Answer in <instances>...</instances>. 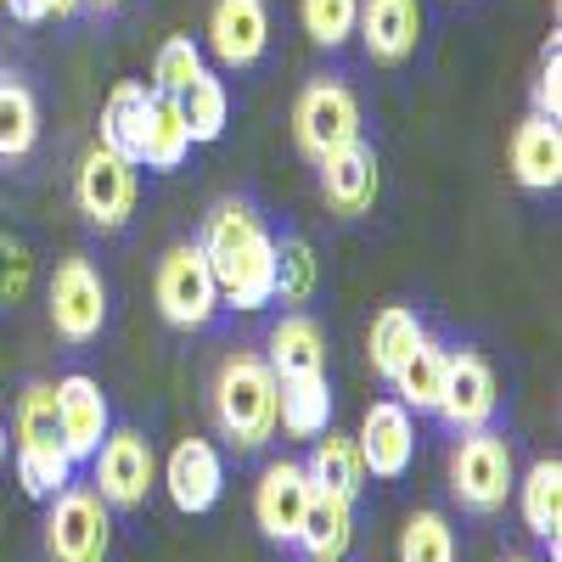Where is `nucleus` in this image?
I'll list each match as a JSON object with an SVG mask.
<instances>
[{
	"mask_svg": "<svg viewBox=\"0 0 562 562\" xmlns=\"http://www.w3.org/2000/svg\"><path fill=\"white\" fill-rule=\"evenodd\" d=\"M198 248L209 259L220 304L243 310V315L276 304V237H270V225L259 220V209L248 198L214 203L209 220H203Z\"/></svg>",
	"mask_w": 562,
	"mask_h": 562,
	"instance_id": "nucleus-1",
	"label": "nucleus"
},
{
	"mask_svg": "<svg viewBox=\"0 0 562 562\" xmlns=\"http://www.w3.org/2000/svg\"><path fill=\"white\" fill-rule=\"evenodd\" d=\"M276 400H281V378L259 349H237L220 360L209 405H214L220 434L237 450H265L276 439Z\"/></svg>",
	"mask_w": 562,
	"mask_h": 562,
	"instance_id": "nucleus-2",
	"label": "nucleus"
},
{
	"mask_svg": "<svg viewBox=\"0 0 562 562\" xmlns=\"http://www.w3.org/2000/svg\"><path fill=\"white\" fill-rule=\"evenodd\" d=\"M18 484L34 501H52L57 490L74 484V456L63 445V422H57V389L52 383H29L18 394Z\"/></svg>",
	"mask_w": 562,
	"mask_h": 562,
	"instance_id": "nucleus-3",
	"label": "nucleus"
},
{
	"mask_svg": "<svg viewBox=\"0 0 562 562\" xmlns=\"http://www.w3.org/2000/svg\"><path fill=\"white\" fill-rule=\"evenodd\" d=\"M512 484H518V461H512V439L506 434L473 428V434L456 439V450H450V495L467 512H479V518L501 512L512 501Z\"/></svg>",
	"mask_w": 562,
	"mask_h": 562,
	"instance_id": "nucleus-4",
	"label": "nucleus"
},
{
	"mask_svg": "<svg viewBox=\"0 0 562 562\" xmlns=\"http://www.w3.org/2000/svg\"><path fill=\"white\" fill-rule=\"evenodd\" d=\"M108 551H113V506L85 484L57 490L52 512H45V557L52 562H108Z\"/></svg>",
	"mask_w": 562,
	"mask_h": 562,
	"instance_id": "nucleus-5",
	"label": "nucleus"
},
{
	"mask_svg": "<svg viewBox=\"0 0 562 562\" xmlns=\"http://www.w3.org/2000/svg\"><path fill=\"white\" fill-rule=\"evenodd\" d=\"M135 198H140V164L97 140V147L79 158V169H74V203H79V214L97 231H124L130 214H135Z\"/></svg>",
	"mask_w": 562,
	"mask_h": 562,
	"instance_id": "nucleus-6",
	"label": "nucleus"
},
{
	"mask_svg": "<svg viewBox=\"0 0 562 562\" xmlns=\"http://www.w3.org/2000/svg\"><path fill=\"white\" fill-rule=\"evenodd\" d=\"M153 299H158V315L180 333H203L220 310V288L209 276V259L198 243H175L164 259H158V276H153Z\"/></svg>",
	"mask_w": 562,
	"mask_h": 562,
	"instance_id": "nucleus-7",
	"label": "nucleus"
},
{
	"mask_svg": "<svg viewBox=\"0 0 562 562\" xmlns=\"http://www.w3.org/2000/svg\"><path fill=\"white\" fill-rule=\"evenodd\" d=\"M293 140H299V153L310 164H321L326 153L360 140V102H355V90L338 85V79L304 85L299 102H293Z\"/></svg>",
	"mask_w": 562,
	"mask_h": 562,
	"instance_id": "nucleus-8",
	"label": "nucleus"
},
{
	"mask_svg": "<svg viewBox=\"0 0 562 562\" xmlns=\"http://www.w3.org/2000/svg\"><path fill=\"white\" fill-rule=\"evenodd\" d=\"M52 326H57V338L68 349H85V344L102 338V326H108V281L85 254L63 259L57 276H52Z\"/></svg>",
	"mask_w": 562,
	"mask_h": 562,
	"instance_id": "nucleus-9",
	"label": "nucleus"
},
{
	"mask_svg": "<svg viewBox=\"0 0 562 562\" xmlns=\"http://www.w3.org/2000/svg\"><path fill=\"white\" fill-rule=\"evenodd\" d=\"M97 461V490L113 512H135V506H147L153 484H158V456H153V439L147 434H135V428H108L102 450L90 456Z\"/></svg>",
	"mask_w": 562,
	"mask_h": 562,
	"instance_id": "nucleus-10",
	"label": "nucleus"
},
{
	"mask_svg": "<svg viewBox=\"0 0 562 562\" xmlns=\"http://www.w3.org/2000/svg\"><path fill=\"white\" fill-rule=\"evenodd\" d=\"M501 405L495 371L479 349H445V389H439V416L450 422L456 434L490 428V416Z\"/></svg>",
	"mask_w": 562,
	"mask_h": 562,
	"instance_id": "nucleus-11",
	"label": "nucleus"
},
{
	"mask_svg": "<svg viewBox=\"0 0 562 562\" xmlns=\"http://www.w3.org/2000/svg\"><path fill=\"white\" fill-rule=\"evenodd\" d=\"M315 169H321V198H326V209H333L338 220L371 214V203H378V192H383L378 153H371L366 140H349V147L326 153Z\"/></svg>",
	"mask_w": 562,
	"mask_h": 562,
	"instance_id": "nucleus-12",
	"label": "nucleus"
},
{
	"mask_svg": "<svg viewBox=\"0 0 562 562\" xmlns=\"http://www.w3.org/2000/svg\"><path fill=\"white\" fill-rule=\"evenodd\" d=\"M360 467L371 479H405L411 473V456H416V422L400 400H378L366 411L360 434H355Z\"/></svg>",
	"mask_w": 562,
	"mask_h": 562,
	"instance_id": "nucleus-13",
	"label": "nucleus"
},
{
	"mask_svg": "<svg viewBox=\"0 0 562 562\" xmlns=\"http://www.w3.org/2000/svg\"><path fill=\"white\" fill-rule=\"evenodd\" d=\"M310 473H304V461H270L265 467V479L254 490V518L259 529L276 540V546H293L299 529H304V512H310Z\"/></svg>",
	"mask_w": 562,
	"mask_h": 562,
	"instance_id": "nucleus-14",
	"label": "nucleus"
},
{
	"mask_svg": "<svg viewBox=\"0 0 562 562\" xmlns=\"http://www.w3.org/2000/svg\"><path fill=\"white\" fill-rule=\"evenodd\" d=\"M355 34L366 45V57L378 68H400L416 57L422 40V0H360Z\"/></svg>",
	"mask_w": 562,
	"mask_h": 562,
	"instance_id": "nucleus-15",
	"label": "nucleus"
},
{
	"mask_svg": "<svg viewBox=\"0 0 562 562\" xmlns=\"http://www.w3.org/2000/svg\"><path fill=\"white\" fill-rule=\"evenodd\" d=\"M57 389V422H63V445L74 461H90L102 450L108 428H113V411H108V394L97 378H85V371H68Z\"/></svg>",
	"mask_w": 562,
	"mask_h": 562,
	"instance_id": "nucleus-16",
	"label": "nucleus"
},
{
	"mask_svg": "<svg viewBox=\"0 0 562 562\" xmlns=\"http://www.w3.org/2000/svg\"><path fill=\"white\" fill-rule=\"evenodd\" d=\"M164 490L175 501V512H186V518H198V512H209L225 490V461L209 439H180L164 461Z\"/></svg>",
	"mask_w": 562,
	"mask_h": 562,
	"instance_id": "nucleus-17",
	"label": "nucleus"
},
{
	"mask_svg": "<svg viewBox=\"0 0 562 562\" xmlns=\"http://www.w3.org/2000/svg\"><path fill=\"white\" fill-rule=\"evenodd\" d=\"M209 52L220 68H254L270 52V12L265 0H214L209 12Z\"/></svg>",
	"mask_w": 562,
	"mask_h": 562,
	"instance_id": "nucleus-18",
	"label": "nucleus"
},
{
	"mask_svg": "<svg viewBox=\"0 0 562 562\" xmlns=\"http://www.w3.org/2000/svg\"><path fill=\"white\" fill-rule=\"evenodd\" d=\"M512 180H518L524 192H557L562 186V130H557V119L529 113L512 130Z\"/></svg>",
	"mask_w": 562,
	"mask_h": 562,
	"instance_id": "nucleus-19",
	"label": "nucleus"
},
{
	"mask_svg": "<svg viewBox=\"0 0 562 562\" xmlns=\"http://www.w3.org/2000/svg\"><path fill=\"white\" fill-rule=\"evenodd\" d=\"M512 490H518L529 535L546 540L551 546V562H557L562 557V461L557 456H540L529 473H524V484H512Z\"/></svg>",
	"mask_w": 562,
	"mask_h": 562,
	"instance_id": "nucleus-20",
	"label": "nucleus"
},
{
	"mask_svg": "<svg viewBox=\"0 0 562 562\" xmlns=\"http://www.w3.org/2000/svg\"><path fill=\"white\" fill-rule=\"evenodd\" d=\"M265 360H270L276 378H315V371H326V333H321V321H310L304 310L281 315L270 326Z\"/></svg>",
	"mask_w": 562,
	"mask_h": 562,
	"instance_id": "nucleus-21",
	"label": "nucleus"
},
{
	"mask_svg": "<svg viewBox=\"0 0 562 562\" xmlns=\"http://www.w3.org/2000/svg\"><path fill=\"white\" fill-rule=\"evenodd\" d=\"M192 147H198V140H192V124H186L180 97H158V90H153V108H147V130H140L135 164H147L153 175H175Z\"/></svg>",
	"mask_w": 562,
	"mask_h": 562,
	"instance_id": "nucleus-22",
	"label": "nucleus"
},
{
	"mask_svg": "<svg viewBox=\"0 0 562 562\" xmlns=\"http://www.w3.org/2000/svg\"><path fill=\"white\" fill-rule=\"evenodd\" d=\"M310 562H344L355 551V501H338V495H310V512H304V529L293 540Z\"/></svg>",
	"mask_w": 562,
	"mask_h": 562,
	"instance_id": "nucleus-23",
	"label": "nucleus"
},
{
	"mask_svg": "<svg viewBox=\"0 0 562 562\" xmlns=\"http://www.w3.org/2000/svg\"><path fill=\"white\" fill-rule=\"evenodd\" d=\"M310 445H315V450H310V461H304L310 490L338 495V501H355V495L366 490V467H360L355 439H349V434H338V428H326V434H315Z\"/></svg>",
	"mask_w": 562,
	"mask_h": 562,
	"instance_id": "nucleus-24",
	"label": "nucleus"
},
{
	"mask_svg": "<svg viewBox=\"0 0 562 562\" xmlns=\"http://www.w3.org/2000/svg\"><path fill=\"white\" fill-rule=\"evenodd\" d=\"M276 428L288 439H315V434L333 428V389H326V371H315V378H281Z\"/></svg>",
	"mask_w": 562,
	"mask_h": 562,
	"instance_id": "nucleus-25",
	"label": "nucleus"
},
{
	"mask_svg": "<svg viewBox=\"0 0 562 562\" xmlns=\"http://www.w3.org/2000/svg\"><path fill=\"white\" fill-rule=\"evenodd\" d=\"M40 147V102L23 74H0V164H23Z\"/></svg>",
	"mask_w": 562,
	"mask_h": 562,
	"instance_id": "nucleus-26",
	"label": "nucleus"
},
{
	"mask_svg": "<svg viewBox=\"0 0 562 562\" xmlns=\"http://www.w3.org/2000/svg\"><path fill=\"white\" fill-rule=\"evenodd\" d=\"M147 108H153V90L140 79H119L108 108H102V135L97 140L113 147V153H124V158H135L140 153V130H147Z\"/></svg>",
	"mask_w": 562,
	"mask_h": 562,
	"instance_id": "nucleus-27",
	"label": "nucleus"
},
{
	"mask_svg": "<svg viewBox=\"0 0 562 562\" xmlns=\"http://www.w3.org/2000/svg\"><path fill=\"white\" fill-rule=\"evenodd\" d=\"M394 394H400V405L405 411H439V389H445V349L422 333V344L400 360V371H394Z\"/></svg>",
	"mask_w": 562,
	"mask_h": 562,
	"instance_id": "nucleus-28",
	"label": "nucleus"
},
{
	"mask_svg": "<svg viewBox=\"0 0 562 562\" xmlns=\"http://www.w3.org/2000/svg\"><path fill=\"white\" fill-rule=\"evenodd\" d=\"M422 333H428V326L416 321V310H405V304L378 310V321H371V371L389 383L394 371H400V360L422 344Z\"/></svg>",
	"mask_w": 562,
	"mask_h": 562,
	"instance_id": "nucleus-29",
	"label": "nucleus"
},
{
	"mask_svg": "<svg viewBox=\"0 0 562 562\" xmlns=\"http://www.w3.org/2000/svg\"><path fill=\"white\" fill-rule=\"evenodd\" d=\"M203 74H209L203 68V45L192 34H169L158 45V57H153V90L158 97H186Z\"/></svg>",
	"mask_w": 562,
	"mask_h": 562,
	"instance_id": "nucleus-30",
	"label": "nucleus"
},
{
	"mask_svg": "<svg viewBox=\"0 0 562 562\" xmlns=\"http://www.w3.org/2000/svg\"><path fill=\"white\" fill-rule=\"evenodd\" d=\"M400 562H456V529L445 512H411L400 529Z\"/></svg>",
	"mask_w": 562,
	"mask_h": 562,
	"instance_id": "nucleus-31",
	"label": "nucleus"
},
{
	"mask_svg": "<svg viewBox=\"0 0 562 562\" xmlns=\"http://www.w3.org/2000/svg\"><path fill=\"white\" fill-rule=\"evenodd\" d=\"M315 281H321L315 248L304 237H281L276 243V299L281 304H310L315 299Z\"/></svg>",
	"mask_w": 562,
	"mask_h": 562,
	"instance_id": "nucleus-32",
	"label": "nucleus"
},
{
	"mask_svg": "<svg viewBox=\"0 0 562 562\" xmlns=\"http://www.w3.org/2000/svg\"><path fill=\"white\" fill-rule=\"evenodd\" d=\"M180 108H186V124H192V140H220L225 124H231V90H225V79L203 74L180 97Z\"/></svg>",
	"mask_w": 562,
	"mask_h": 562,
	"instance_id": "nucleus-33",
	"label": "nucleus"
},
{
	"mask_svg": "<svg viewBox=\"0 0 562 562\" xmlns=\"http://www.w3.org/2000/svg\"><path fill=\"white\" fill-rule=\"evenodd\" d=\"M299 18H304V34L321 45V52H338V45L355 34L360 0H299Z\"/></svg>",
	"mask_w": 562,
	"mask_h": 562,
	"instance_id": "nucleus-34",
	"label": "nucleus"
},
{
	"mask_svg": "<svg viewBox=\"0 0 562 562\" xmlns=\"http://www.w3.org/2000/svg\"><path fill=\"white\" fill-rule=\"evenodd\" d=\"M29 281H34V254L0 231V304H18L29 293Z\"/></svg>",
	"mask_w": 562,
	"mask_h": 562,
	"instance_id": "nucleus-35",
	"label": "nucleus"
},
{
	"mask_svg": "<svg viewBox=\"0 0 562 562\" xmlns=\"http://www.w3.org/2000/svg\"><path fill=\"white\" fill-rule=\"evenodd\" d=\"M535 113H540V119H557V113H562V57H557V34L546 40V52H540V74H535Z\"/></svg>",
	"mask_w": 562,
	"mask_h": 562,
	"instance_id": "nucleus-36",
	"label": "nucleus"
},
{
	"mask_svg": "<svg viewBox=\"0 0 562 562\" xmlns=\"http://www.w3.org/2000/svg\"><path fill=\"white\" fill-rule=\"evenodd\" d=\"M7 12L18 23H45V18H52V0H7Z\"/></svg>",
	"mask_w": 562,
	"mask_h": 562,
	"instance_id": "nucleus-37",
	"label": "nucleus"
},
{
	"mask_svg": "<svg viewBox=\"0 0 562 562\" xmlns=\"http://www.w3.org/2000/svg\"><path fill=\"white\" fill-rule=\"evenodd\" d=\"M85 7V0H52V18H74Z\"/></svg>",
	"mask_w": 562,
	"mask_h": 562,
	"instance_id": "nucleus-38",
	"label": "nucleus"
},
{
	"mask_svg": "<svg viewBox=\"0 0 562 562\" xmlns=\"http://www.w3.org/2000/svg\"><path fill=\"white\" fill-rule=\"evenodd\" d=\"M7 445L12 439H7V422H0V473H7Z\"/></svg>",
	"mask_w": 562,
	"mask_h": 562,
	"instance_id": "nucleus-39",
	"label": "nucleus"
},
{
	"mask_svg": "<svg viewBox=\"0 0 562 562\" xmlns=\"http://www.w3.org/2000/svg\"><path fill=\"white\" fill-rule=\"evenodd\" d=\"M90 7H108L113 12V7H124V0H90Z\"/></svg>",
	"mask_w": 562,
	"mask_h": 562,
	"instance_id": "nucleus-40",
	"label": "nucleus"
},
{
	"mask_svg": "<svg viewBox=\"0 0 562 562\" xmlns=\"http://www.w3.org/2000/svg\"><path fill=\"white\" fill-rule=\"evenodd\" d=\"M506 562H535V557H506Z\"/></svg>",
	"mask_w": 562,
	"mask_h": 562,
	"instance_id": "nucleus-41",
	"label": "nucleus"
},
{
	"mask_svg": "<svg viewBox=\"0 0 562 562\" xmlns=\"http://www.w3.org/2000/svg\"><path fill=\"white\" fill-rule=\"evenodd\" d=\"M0 12H7V0H0Z\"/></svg>",
	"mask_w": 562,
	"mask_h": 562,
	"instance_id": "nucleus-42",
	"label": "nucleus"
}]
</instances>
